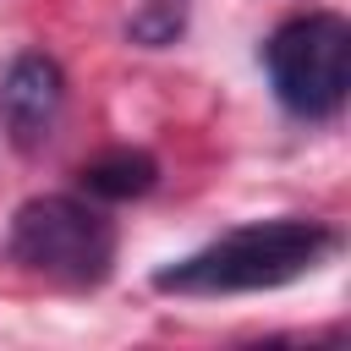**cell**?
<instances>
[{
	"instance_id": "5",
	"label": "cell",
	"mask_w": 351,
	"mask_h": 351,
	"mask_svg": "<svg viewBox=\"0 0 351 351\" xmlns=\"http://www.w3.org/2000/svg\"><path fill=\"white\" fill-rule=\"evenodd\" d=\"M77 181H82V192L93 197V203H132V197H143V192H154L159 186V159L148 154V148H104V154H93L82 170H77Z\"/></svg>"
},
{
	"instance_id": "3",
	"label": "cell",
	"mask_w": 351,
	"mask_h": 351,
	"mask_svg": "<svg viewBox=\"0 0 351 351\" xmlns=\"http://www.w3.org/2000/svg\"><path fill=\"white\" fill-rule=\"evenodd\" d=\"M258 60L269 71L280 110H291L296 121H335L351 88V22L340 11L285 16L263 38Z\"/></svg>"
},
{
	"instance_id": "4",
	"label": "cell",
	"mask_w": 351,
	"mask_h": 351,
	"mask_svg": "<svg viewBox=\"0 0 351 351\" xmlns=\"http://www.w3.org/2000/svg\"><path fill=\"white\" fill-rule=\"evenodd\" d=\"M60 110H66V71H60V60L44 55V49H22L5 66V77H0V126H5V137L22 154H33L38 143H49Z\"/></svg>"
},
{
	"instance_id": "2",
	"label": "cell",
	"mask_w": 351,
	"mask_h": 351,
	"mask_svg": "<svg viewBox=\"0 0 351 351\" xmlns=\"http://www.w3.org/2000/svg\"><path fill=\"white\" fill-rule=\"evenodd\" d=\"M5 252L27 274L88 291V285H104L115 269V225L88 197L38 192V197L16 203L11 230H5Z\"/></svg>"
},
{
	"instance_id": "6",
	"label": "cell",
	"mask_w": 351,
	"mask_h": 351,
	"mask_svg": "<svg viewBox=\"0 0 351 351\" xmlns=\"http://www.w3.org/2000/svg\"><path fill=\"white\" fill-rule=\"evenodd\" d=\"M186 33V0H143L126 16V38L143 49H165Z\"/></svg>"
},
{
	"instance_id": "1",
	"label": "cell",
	"mask_w": 351,
	"mask_h": 351,
	"mask_svg": "<svg viewBox=\"0 0 351 351\" xmlns=\"http://www.w3.org/2000/svg\"><path fill=\"white\" fill-rule=\"evenodd\" d=\"M329 252H340V230L324 219H252L219 230L208 247L165 263L154 291L165 296H241V291H280L313 274Z\"/></svg>"
}]
</instances>
